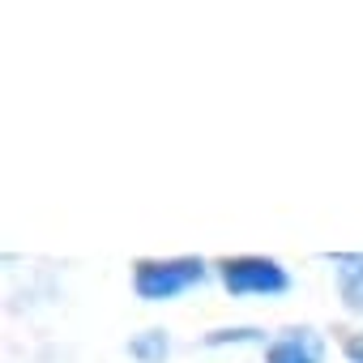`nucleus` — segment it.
I'll return each instance as SVG.
<instances>
[{
	"label": "nucleus",
	"instance_id": "nucleus-1",
	"mask_svg": "<svg viewBox=\"0 0 363 363\" xmlns=\"http://www.w3.org/2000/svg\"><path fill=\"white\" fill-rule=\"evenodd\" d=\"M206 282V261L201 257H175V261H137L133 269V291L145 303H162L184 295L189 286Z\"/></svg>",
	"mask_w": 363,
	"mask_h": 363
},
{
	"label": "nucleus",
	"instance_id": "nucleus-2",
	"mask_svg": "<svg viewBox=\"0 0 363 363\" xmlns=\"http://www.w3.org/2000/svg\"><path fill=\"white\" fill-rule=\"evenodd\" d=\"M218 274L231 295H282L291 286L286 269L269 257H231V261H223Z\"/></svg>",
	"mask_w": 363,
	"mask_h": 363
},
{
	"label": "nucleus",
	"instance_id": "nucleus-3",
	"mask_svg": "<svg viewBox=\"0 0 363 363\" xmlns=\"http://www.w3.org/2000/svg\"><path fill=\"white\" fill-rule=\"evenodd\" d=\"M320 354H325V342L312 329H286L282 337L269 342L265 363H320Z\"/></svg>",
	"mask_w": 363,
	"mask_h": 363
},
{
	"label": "nucleus",
	"instance_id": "nucleus-4",
	"mask_svg": "<svg viewBox=\"0 0 363 363\" xmlns=\"http://www.w3.org/2000/svg\"><path fill=\"white\" fill-rule=\"evenodd\" d=\"M333 269H337V286H342V295H346V308L363 312V257L337 252V257H333Z\"/></svg>",
	"mask_w": 363,
	"mask_h": 363
},
{
	"label": "nucleus",
	"instance_id": "nucleus-5",
	"mask_svg": "<svg viewBox=\"0 0 363 363\" xmlns=\"http://www.w3.org/2000/svg\"><path fill=\"white\" fill-rule=\"evenodd\" d=\"M167 350H171V342H167L162 329H145V333H137V337L128 342V354H133L137 363H162Z\"/></svg>",
	"mask_w": 363,
	"mask_h": 363
},
{
	"label": "nucleus",
	"instance_id": "nucleus-6",
	"mask_svg": "<svg viewBox=\"0 0 363 363\" xmlns=\"http://www.w3.org/2000/svg\"><path fill=\"white\" fill-rule=\"evenodd\" d=\"M252 337H257V329H218V333H210L206 342L218 346V342H252Z\"/></svg>",
	"mask_w": 363,
	"mask_h": 363
},
{
	"label": "nucleus",
	"instance_id": "nucleus-7",
	"mask_svg": "<svg viewBox=\"0 0 363 363\" xmlns=\"http://www.w3.org/2000/svg\"><path fill=\"white\" fill-rule=\"evenodd\" d=\"M346 359H350V363H363V337H350V342H346Z\"/></svg>",
	"mask_w": 363,
	"mask_h": 363
}]
</instances>
